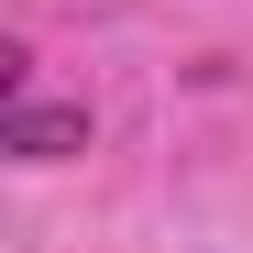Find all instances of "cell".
I'll use <instances>...</instances> for the list:
<instances>
[{
  "label": "cell",
  "mask_w": 253,
  "mask_h": 253,
  "mask_svg": "<svg viewBox=\"0 0 253 253\" xmlns=\"http://www.w3.org/2000/svg\"><path fill=\"white\" fill-rule=\"evenodd\" d=\"M0 154H22V165L88 154V110H55V99H11V121H0Z\"/></svg>",
  "instance_id": "obj_1"
}]
</instances>
